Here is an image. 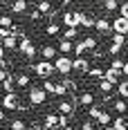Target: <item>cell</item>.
<instances>
[{
    "label": "cell",
    "mask_w": 128,
    "mask_h": 130,
    "mask_svg": "<svg viewBox=\"0 0 128 130\" xmlns=\"http://www.w3.org/2000/svg\"><path fill=\"white\" fill-rule=\"evenodd\" d=\"M32 70L36 72V76L40 78H50L54 72H56V65L52 63V61H45V58H40V61H36V63L32 65Z\"/></svg>",
    "instance_id": "cell-1"
},
{
    "label": "cell",
    "mask_w": 128,
    "mask_h": 130,
    "mask_svg": "<svg viewBox=\"0 0 128 130\" xmlns=\"http://www.w3.org/2000/svg\"><path fill=\"white\" fill-rule=\"evenodd\" d=\"M54 65H56V72H59V74H63V76H67L70 72H74V58H70L67 54L59 56V58L54 61Z\"/></svg>",
    "instance_id": "cell-2"
},
{
    "label": "cell",
    "mask_w": 128,
    "mask_h": 130,
    "mask_svg": "<svg viewBox=\"0 0 128 130\" xmlns=\"http://www.w3.org/2000/svg\"><path fill=\"white\" fill-rule=\"evenodd\" d=\"M83 16H86V11H81V9H77V11H63V25L65 27H81Z\"/></svg>",
    "instance_id": "cell-3"
},
{
    "label": "cell",
    "mask_w": 128,
    "mask_h": 130,
    "mask_svg": "<svg viewBox=\"0 0 128 130\" xmlns=\"http://www.w3.org/2000/svg\"><path fill=\"white\" fill-rule=\"evenodd\" d=\"M18 52L23 54L25 58H36V47H34V43L27 38V36H20V45H18Z\"/></svg>",
    "instance_id": "cell-4"
},
{
    "label": "cell",
    "mask_w": 128,
    "mask_h": 130,
    "mask_svg": "<svg viewBox=\"0 0 128 130\" xmlns=\"http://www.w3.org/2000/svg\"><path fill=\"white\" fill-rule=\"evenodd\" d=\"M29 103L32 105H43L45 103V99H47V92L43 90V88H29Z\"/></svg>",
    "instance_id": "cell-5"
},
{
    "label": "cell",
    "mask_w": 128,
    "mask_h": 130,
    "mask_svg": "<svg viewBox=\"0 0 128 130\" xmlns=\"http://www.w3.org/2000/svg\"><path fill=\"white\" fill-rule=\"evenodd\" d=\"M20 99H18V92H7L5 94V99H2V105H5V110H23V105L18 103Z\"/></svg>",
    "instance_id": "cell-6"
},
{
    "label": "cell",
    "mask_w": 128,
    "mask_h": 130,
    "mask_svg": "<svg viewBox=\"0 0 128 130\" xmlns=\"http://www.w3.org/2000/svg\"><path fill=\"white\" fill-rule=\"evenodd\" d=\"M56 52H59V47H54V45H43V47H40V56H43L45 61H56V58H59Z\"/></svg>",
    "instance_id": "cell-7"
},
{
    "label": "cell",
    "mask_w": 128,
    "mask_h": 130,
    "mask_svg": "<svg viewBox=\"0 0 128 130\" xmlns=\"http://www.w3.org/2000/svg\"><path fill=\"white\" fill-rule=\"evenodd\" d=\"M27 7H29V5H27V0H13L11 5H9V11L20 16V13H25V11H27Z\"/></svg>",
    "instance_id": "cell-8"
},
{
    "label": "cell",
    "mask_w": 128,
    "mask_h": 130,
    "mask_svg": "<svg viewBox=\"0 0 128 130\" xmlns=\"http://www.w3.org/2000/svg\"><path fill=\"white\" fill-rule=\"evenodd\" d=\"M112 31H117V34H124V36L128 34V23H126V18H124V16H119L115 23H112Z\"/></svg>",
    "instance_id": "cell-9"
},
{
    "label": "cell",
    "mask_w": 128,
    "mask_h": 130,
    "mask_svg": "<svg viewBox=\"0 0 128 130\" xmlns=\"http://www.w3.org/2000/svg\"><path fill=\"white\" fill-rule=\"evenodd\" d=\"M74 101H77L79 105H88L90 108V105H94V94H92V92H81Z\"/></svg>",
    "instance_id": "cell-10"
},
{
    "label": "cell",
    "mask_w": 128,
    "mask_h": 130,
    "mask_svg": "<svg viewBox=\"0 0 128 130\" xmlns=\"http://www.w3.org/2000/svg\"><path fill=\"white\" fill-rule=\"evenodd\" d=\"M94 29L101 31V34H110V31H112V23H110L108 18H99L97 25H94Z\"/></svg>",
    "instance_id": "cell-11"
},
{
    "label": "cell",
    "mask_w": 128,
    "mask_h": 130,
    "mask_svg": "<svg viewBox=\"0 0 128 130\" xmlns=\"http://www.w3.org/2000/svg\"><path fill=\"white\" fill-rule=\"evenodd\" d=\"M90 70V61L86 56H77L74 58V72H88Z\"/></svg>",
    "instance_id": "cell-12"
},
{
    "label": "cell",
    "mask_w": 128,
    "mask_h": 130,
    "mask_svg": "<svg viewBox=\"0 0 128 130\" xmlns=\"http://www.w3.org/2000/svg\"><path fill=\"white\" fill-rule=\"evenodd\" d=\"M18 38H20V36H16V34L7 36V38H2V47H5V50H18V45H20Z\"/></svg>",
    "instance_id": "cell-13"
},
{
    "label": "cell",
    "mask_w": 128,
    "mask_h": 130,
    "mask_svg": "<svg viewBox=\"0 0 128 130\" xmlns=\"http://www.w3.org/2000/svg\"><path fill=\"white\" fill-rule=\"evenodd\" d=\"M59 119H61V115L47 112V115H45V121H43V126H50V128H56V130H59Z\"/></svg>",
    "instance_id": "cell-14"
},
{
    "label": "cell",
    "mask_w": 128,
    "mask_h": 130,
    "mask_svg": "<svg viewBox=\"0 0 128 130\" xmlns=\"http://www.w3.org/2000/svg\"><path fill=\"white\" fill-rule=\"evenodd\" d=\"M121 74H124L121 70H115V67H106V74H103V78H108V81H112V83H117Z\"/></svg>",
    "instance_id": "cell-15"
},
{
    "label": "cell",
    "mask_w": 128,
    "mask_h": 130,
    "mask_svg": "<svg viewBox=\"0 0 128 130\" xmlns=\"http://www.w3.org/2000/svg\"><path fill=\"white\" fill-rule=\"evenodd\" d=\"M74 112V103H70V101H59V115H72Z\"/></svg>",
    "instance_id": "cell-16"
},
{
    "label": "cell",
    "mask_w": 128,
    "mask_h": 130,
    "mask_svg": "<svg viewBox=\"0 0 128 130\" xmlns=\"http://www.w3.org/2000/svg\"><path fill=\"white\" fill-rule=\"evenodd\" d=\"M59 52H61V54L74 52V43H72V40H67V38H61V43H59Z\"/></svg>",
    "instance_id": "cell-17"
},
{
    "label": "cell",
    "mask_w": 128,
    "mask_h": 130,
    "mask_svg": "<svg viewBox=\"0 0 128 130\" xmlns=\"http://www.w3.org/2000/svg\"><path fill=\"white\" fill-rule=\"evenodd\" d=\"M13 78H16V88H27L29 85V74H25V72H18Z\"/></svg>",
    "instance_id": "cell-18"
},
{
    "label": "cell",
    "mask_w": 128,
    "mask_h": 130,
    "mask_svg": "<svg viewBox=\"0 0 128 130\" xmlns=\"http://www.w3.org/2000/svg\"><path fill=\"white\" fill-rule=\"evenodd\" d=\"M36 9H38L40 13H45V16H50V13L54 11V7H52V2H50V0H40L38 5H36Z\"/></svg>",
    "instance_id": "cell-19"
},
{
    "label": "cell",
    "mask_w": 128,
    "mask_h": 130,
    "mask_svg": "<svg viewBox=\"0 0 128 130\" xmlns=\"http://www.w3.org/2000/svg\"><path fill=\"white\" fill-rule=\"evenodd\" d=\"M112 126H115L117 130H128V119H126V115H119V117H115Z\"/></svg>",
    "instance_id": "cell-20"
},
{
    "label": "cell",
    "mask_w": 128,
    "mask_h": 130,
    "mask_svg": "<svg viewBox=\"0 0 128 130\" xmlns=\"http://www.w3.org/2000/svg\"><path fill=\"white\" fill-rule=\"evenodd\" d=\"M112 88H115V83H112V81H108V78H99V90H101L103 94H110Z\"/></svg>",
    "instance_id": "cell-21"
},
{
    "label": "cell",
    "mask_w": 128,
    "mask_h": 130,
    "mask_svg": "<svg viewBox=\"0 0 128 130\" xmlns=\"http://www.w3.org/2000/svg\"><path fill=\"white\" fill-rule=\"evenodd\" d=\"M112 110H115L117 115H126V110H128V101H124V99L115 101V103H112Z\"/></svg>",
    "instance_id": "cell-22"
},
{
    "label": "cell",
    "mask_w": 128,
    "mask_h": 130,
    "mask_svg": "<svg viewBox=\"0 0 128 130\" xmlns=\"http://www.w3.org/2000/svg\"><path fill=\"white\" fill-rule=\"evenodd\" d=\"M112 121H115V119L110 117V112H106V110H103V112H101V117L97 119V123H101L103 128H106V126H112Z\"/></svg>",
    "instance_id": "cell-23"
},
{
    "label": "cell",
    "mask_w": 128,
    "mask_h": 130,
    "mask_svg": "<svg viewBox=\"0 0 128 130\" xmlns=\"http://www.w3.org/2000/svg\"><path fill=\"white\" fill-rule=\"evenodd\" d=\"M90 78H103V74H106V70L103 67H90L88 72H86Z\"/></svg>",
    "instance_id": "cell-24"
},
{
    "label": "cell",
    "mask_w": 128,
    "mask_h": 130,
    "mask_svg": "<svg viewBox=\"0 0 128 130\" xmlns=\"http://www.w3.org/2000/svg\"><path fill=\"white\" fill-rule=\"evenodd\" d=\"M83 43H86L88 52H94V50H97V45H99V40L94 38V36H88V38H83Z\"/></svg>",
    "instance_id": "cell-25"
},
{
    "label": "cell",
    "mask_w": 128,
    "mask_h": 130,
    "mask_svg": "<svg viewBox=\"0 0 128 130\" xmlns=\"http://www.w3.org/2000/svg\"><path fill=\"white\" fill-rule=\"evenodd\" d=\"M103 9L110 13V11H117L119 9V2L117 0H103Z\"/></svg>",
    "instance_id": "cell-26"
},
{
    "label": "cell",
    "mask_w": 128,
    "mask_h": 130,
    "mask_svg": "<svg viewBox=\"0 0 128 130\" xmlns=\"http://www.w3.org/2000/svg\"><path fill=\"white\" fill-rule=\"evenodd\" d=\"M59 31H61V27L56 25V23H50V25L45 27V34L47 36H59Z\"/></svg>",
    "instance_id": "cell-27"
},
{
    "label": "cell",
    "mask_w": 128,
    "mask_h": 130,
    "mask_svg": "<svg viewBox=\"0 0 128 130\" xmlns=\"http://www.w3.org/2000/svg\"><path fill=\"white\" fill-rule=\"evenodd\" d=\"M56 85H59V83H54V81H50V78H45V83H43V90L50 92V94H56Z\"/></svg>",
    "instance_id": "cell-28"
},
{
    "label": "cell",
    "mask_w": 128,
    "mask_h": 130,
    "mask_svg": "<svg viewBox=\"0 0 128 130\" xmlns=\"http://www.w3.org/2000/svg\"><path fill=\"white\" fill-rule=\"evenodd\" d=\"M117 92H119L121 99H128V81H121V83L117 85Z\"/></svg>",
    "instance_id": "cell-29"
},
{
    "label": "cell",
    "mask_w": 128,
    "mask_h": 130,
    "mask_svg": "<svg viewBox=\"0 0 128 130\" xmlns=\"http://www.w3.org/2000/svg\"><path fill=\"white\" fill-rule=\"evenodd\" d=\"M94 25H97V20L92 18V16H83V23H81V27H88V29H94Z\"/></svg>",
    "instance_id": "cell-30"
},
{
    "label": "cell",
    "mask_w": 128,
    "mask_h": 130,
    "mask_svg": "<svg viewBox=\"0 0 128 130\" xmlns=\"http://www.w3.org/2000/svg\"><path fill=\"white\" fill-rule=\"evenodd\" d=\"M9 128H11V130H27V126H25L23 119H13L11 123H9Z\"/></svg>",
    "instance_id": "cell-31"
},
{
    "label": "cell",
    "mask_w": 128,
    "mask_h": 130,
    "mask_svg": "<svg viewBox=\"0 0 128 130\" xmlns=\"http://www.w3.org/2000/svg\"><path fill=\"white\" fill-rule=\"evenodd\" d=\"M110 43H115V45H121V47H124V45H126V36H124V34H112V38H110Z\"/></svg>",
    "instance_id": "cell-32"
},
{
    "label": "cell",
    "mask_w": 128,
    "mask_h": 130,
    "mask_svg": "<svg viewBox=\"0 0 128 130\" xmlns=\"http://www.w3.org/2000/svg\"><path fill=\"white\" fill-rule=\"evenodd\" d=\"M101 112H103V110L99 108V105H90V110H88V115H90L92 119H94V121H97V119L101 117Z\"/></svg>",
    "instance_id": "cell-33"
},
{
    "label": "cell",
    "mask_w": 128,
    "mask_h": 130,
    "mask_svg": "<svg viewBox=\"0 0 128 130\" xmlns=\"http://www.w3.org/2000/svg\"><path fill=\"white\" fill-rule=\"evenodd\" d=\"M77 34H79V29H77V27H67V29H65V34H63V38L74 40V38H77Z\"/></svg>",
    "instance_id": "cell-34"
},
{
    "label": "cell",
    "mask_w": 128,
    "mask_h": 130,
    "mask_svg": "<svg viewBox=\"0 0 128 130\" xmlns=\"http://www.w3.org/2000/svg\"><path fill=\"white\" fill-rule=\"evenodd\" d=\"M0 27H9V29L13 27V23H11V16H9V13H2V16H0Z\"/></svg>",
    "instance_id": "cell-35"
},
{
    "label": "cell",
    "mask_w": 128,
    "mask_h": 130,
    "mask_svg": "<svg viewBox=\"0 0 128 130\" xmlns=\"http://www.w3.org/2000/svg\"><path fill=\"white\" fill-rule=\"evenodd\" d=\"M86 52H88V47H86V43H83V40L74 45V54H77V56H86Z\"/></svg>",
    "instance_id": "cell-36"
},
{
    "label": "cell",
    "mask_w": 128,
    "mask_h": 130,
    "mask_svg": "<svg viewBox=\"0 0 128 130\" xmlns=\"http://www.w3.org/2000/svg\"><path fill=\"white\" fill-rule=\"evenodd\" d=\"M121 50H124L121 45H115V43H110V47H108V54H110V56H119V54H121Z\"/></svg>",
    "instance_id": "cell-37"
},
{
    "label": "cell",
    "mask_w": 128,
    "mask_h": 130,
    "mask_svg": "<svg viewBox=\"0 0 128 130\" xmlns=\"http://www.w3.org/2000/svg\"><path fill=\"white\" fill-rule=\"evenodd\" d=\"M67 85H65L63 81H59V85H56V96H65V94H67Z\"/></svg>",
    "instance_id": "cell-38"
},
{
    "label": "cell",
    "mask_w": 128,
    "mask_h": 130,
    "mask_svg": "<svg viewBox=\"0 0 128 130\" xmlns=\"http://www.w3.org/2000/svg\"><path fill=\"white\" fill-rule=\"evenodd\" d=\"M124 65H126V63H124L121 58H117V56H115V61L110 63V67H115V70H121V72H124Z\"/></svg>",
    "instance_id": "cell-39"
},
{
    "label": "cell",
    "mask_w": 128,
    "mask_h": 130,
    "mask_svg": "<svg viewBox=\"0 0 128 130\" xmlns=\"http://www.w3.org/2000/svg\"><path fill=\"white\" fill-rule=\"evenodd\" d=\"M63 83L67 85V90H70V92H77V88H79L77 81H70V78H63Z\"/></svg>",
    "instance_id": "cell-40"
},
{
    "label": "cell",
    "mask_w": 128,
    "mask_h": 130,
    "mask_svg": "<svg viewBox=\"0 0 128 130\" xmlns=\"http://www.w3.org/2000/svg\"><path fill=\"white\" fill-rule=\"evenodd\" d=\"M119 13H121L124 18H128V2H126V0H124V2L119 5Z\"/></svg>",
    "instance_id": "cell-41"
},
{
    "label": "cell",
    "mask_w": 128,
    "mask_h": 130,
    "mask_svg": "<svg viewBox=\"0 0 128 130\" xmlns=\"http://www.w3.org/2000/svg\"><path fill=\"white\" fill-rule=\"evenodd\" d=\"M81 130H94V126H92L90 121H83V126H81Z\"/></svg>",
    "instance_id": "cell-42"
},
{
    "label": "cell",
    "mask_w": 128,
    "mask_h": 130,
    "mask_svg": "<svg viewBox=\"0 0 128 130\" xmlns=\"http://www.w3.org/2000/svg\"><path fill=\"white\" fill-rule=\"evenodd\" d=\"M29 18H32V20H38V18H40V11H38V9H34V11H32V16H29Z\"/></svg>",
    "instance_id": "cell-43"
},
{
    "label": "cell",
    "mask_w": 128,
    "mask_h": 130,
    "mask_svg": "<svg viewBox=\"0 0 128 130\" xmlns=\"http://www.w3.org/2000/svg\"><path fill=\"white\" fill-rule=\"evenodd\" d=\"M124 76H128V61H126V65H124Z\"/></svg>",
    "instance_id": "cell-44"
},
{
    "label": "cell",
    "mask_w": 128,
    "mask_h": 130,
    "mask_svg": "<svg viewBox=\"0 0 128 130\" xmlns=\"http://www.w3.org/2000/svg\"><path fill=\"white\" fill-rule=\"evenodd\" d=\"M103 130H117V128H115V126H106Z\"/></svg>",
    "instance_id": "cell-45"
},
{
    "label": "cell",
    "mask_w": 128,
    "mask_h": 130,
    "mask_svg": "<svg viewBox=\"0 0 128 130\" xmlns=\"http://www.w3.org/2000/svg\"><path fill=\"white\" fill-rule=\"evenodd\" d=\"M40 130H56V128H50V126H43Z\"/></svg>",
    "instance_id": "cell-46"
},
{
    "label": "cell",
    "mask_w": 128,
    "mask_h": 130,
    "mask_svg": "<svg viewBox=\"0 0 128 130\" xmlns=\"http://www.w3.org/2000/svg\"><path fill=\"white\" fill-rule=\"evenodd\" d=\"M0 2H2V5H5V7H7V5H9V0H0Z\"/></svg>",
    "instance_id": "cell-47"
},
{
    "label": "cell",
    "mask_w": 128,
    "mask_h": 130,
    "mask_svg": "<svg viewBox=\"0 0 128 130\" xmlns=\"http://www.w3.org/2000/svg\"><path fill=\"white\" fill-rule=\"evenodd\" d=\"M63 130H74V126H67V128H63Z\"/></svg>",
    "instance_id": "cell-48"
},
{
    "label": "cell",
    "mask_w": 128,
    "mask_h": 130,
    "mask_svg": "<svg viewBox=\"0 0 128 130\" xmlns=\"http://www.w3.org/2000/svg\"><path fill=\"white\" fill-rule=\"evenodd\" d=\"M67 2H70V0H63V5H67Z\"/></svg>",
    "instance_id": "cell-49"
},
{
    "label": "cell",
    "mask_w": 128,
    "mask_h": 130,
    "mask_svg": "<svg viewBox=\"0 0 128 130\" xmlns=\"http://www.w3.org/2000/svg\"><path fill=\"white\" fill-rule=\"evenodd\" d=\"M126 23H128V18H126Z\"/></svg>",
    "instance_id": "cell-50"
},
{
    "label": "cell",
    "mask_w": 128,
    "mask_h": 130,
    "mask_svg": "<svg viewBox=\"0 0 128 130\" xmlns=\"http://www.w3.org/2000/svg\"><path fill=\"white\" fill-rule=\"evenodd\" d=\"M126 2H128V0H126Z\"/></svg>",
    "instance_id": "cell-51"
}]
</instances>
